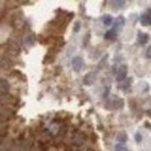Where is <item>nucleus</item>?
<instances>
[{
    "label": "nucleus",
    "mask_w": 151,
    "mask_h": 151,
    "mask_svg": "<svg viewBox=\"0 0 151 151\" xmlns=\"http://www.w3.org/2000/svg\"><path fill=\"white\" fill-rule=\"evenodd\" d=\"M38 148L42 151H48L47 144H45V142H43V141H40V142H38Z\"/></svg>",
    "instance_id": "nucleus-16"
},
{
    "label": "nucleus",
    "mask_w": 151,
    "mask_h": 151,
    "mask_svg": "<svg viewBox=\"0 0 151 151\" xmlns=\"http://www.w3.org/2000/svg\"><path fill=\"white\" fill-rule=\"evenodd\" d=\"M102 21H104V24H105V26H111L112 22H113V19H112L111 15H105V17L102 18Z\"/></svg>",
    "instance_id": "nucleus-13"
},
{
    "label": "nucleus",
    "mask_w": 151,
    "mask_h": 151,
    "mask_svg": "<svg viewBox=\"0 0 151 151\" xmlns=\"http://www.w3.org/2000/svg\"><path fill=\"white\" fill-rule=\"evenodd\" d=\"M139 22H141L143 26H151V15L149 13L142 14L141 18H139Z\"/></svg>",
    "instance_id": "nucleus-8"
},
{
    "label": "nucleus",
    "mask_w": 151,
    "mask_h": 151,
    "mask_svg": "<svg viewBox=\"0 0 151 151\" xmlns=\"http://www.w3.org/2000/svg\"><path fill=\"white\" fill-rule=\"evenodd\" d=\"M12 75L14 76V77H17V78H20V79H24V77L22 76V73H21L20 71H18V70H14V71L12 72Z\"/></svg>",
    "instance_id": "nucleus-17"
},
{
    "label": "nucleus",
    "mask_w": 151,
    "mask_h": 151,
    "mask_svg": "<svg viewBox=\"0 0 151 151\" xmlns=\"http://www.w3.org/2000/svg\"><path fill=\"white\" fill-rule=\"evenodd\" d=\"M13 117V112L9 109H1L0 111V124H5L8 121H11Z\"/></svg>",
    "instance_id": "nucleus-1"
},
{
    "label": "nucleus",
    "mask_w": 151,
    "mask_h": 151,
    "mask_svg": "<svg viewBox=\"0 0 151 151\" xmlns=\"http://www.w3.org/2000/svg\"><path fill=\"white\" fill-rule=\"evenodd\" d=\"M14 102V99H13V95L8 94H0V106L1 107H5V106H8Z\"/></svg>",
    "instance_id": "nucleus-2"
},
{
    "label": "nucleus",
    "mask_w": 151,
    "mask_h": 151,
    "mask_svg": "<svg viewBox=\"0 0 151 151\" xmlns=\"http://www.w3.org/2000/svg\"><path fill=\"white\" fill-rule=\"evenodd\" d=\"M13 66V62L11 58H8L7 56H4L0 58V68L4 70H9Z\"/></svg>",
    "instance_id": "nucleus-4"
},
{
    "label": "nucleus",
    "mask_w": 151,
    "mask_h": 151,
    "mask_svg": "<svg viewBox=\"0 0 151 151\" xmlns=\"http://www.w3.org/2000/svg\"><path fill=\"white\" fill-rule=\"evenodd\" d=\"M123 24H124V19H123L122 17L117 18L116 22H115V26H114V28H113V30H115V32L117 33V30H119V29H121V28L123 27Z\"/></svg>",
    "instance_id": "nucleus-10"
},
{
    "label": "nucleus",
    "mask_w": 151,
    "mask_h": 151,
    "mask_svg": "<svg viewBox=\"0 0 151 151\" xmlns=\"http://www.w3.org/2000/svg\"><path fill=\"white\" fill-rule=\"evenodd\" d=\"M8 52H11L12 55H15V56H18L20 52V47L18 45V43H15V42H11L9 44H8Z\"/></svg>",
    "instance_id": "nucleus-7"
},
{
    "label": "nucleus",
    "mask_w": 151,
    "mask_h": 151,
    "mask_svg": "<svg viewBox=\"0 0 151 151\" xmlns=\"http://www.w3.org/2000/svg\"><path fill=\"white\" fill-rule=\"evenodd\" d=\"M145 56H147V58H150L151 59V45L148 48V50H147V54H145Z\"/></svg>",
    "instance_id": "nucleus-18"
},
{
    "label": "nucleus",
    "mask_w": 151,
    "mask_h": 151,
    "mask_svg": "<svg viewBox=\"0 0 151 151\" xmlns=\"http://www.w3.org/2000/svg\"><path fill=\"white\" fill-rule=\"evenodd\" d=\"M127 70H128L127 65H121V66L119 68L117 73H116V80H117V81L122 83V81L126 79V77H127Z\"/></svg>",
    "instance_id": "nucleus-3"
},
{
    "label": "nucleus",
    "mask_w": 151,
    "mask_h": 151,
    "mask_svg": "<svg viewBox=\"0 0 151 151\" xmlns=\"http://www.w3.org/2000/svg\"><path fill=\"white\" fill-rule=\"evenodd\" d=\"M115 151H128V149H127V147H126L124 144L117 143V144L115 145Z\"/></svg>",
    "instance_id": "nucleus-14"
},
{
    "label": "nucleus",
    "mask_w": 151,
    "mask_h": 151,
    "mask_svg": "<svg viewBox=\"0 0 151 151\" xmlns=\"http://www.w3.org/2000/svg\"><path fill=\"white\" fill-rule=\"evenodd\" d=\"M116 36H117L116 32L112 29V30H108V32L106 33V35H105V38H106V40H115V38H116Z\"/></svg>",
    "instance_id": "nucleus-11"
},
{
    "label": "nucleus",
    "mask_w": 151,
    "mask_h": 151,
    "mask_svg": "<svg viewBox=\"0 0 151 151\" xmlns=\"http://www.w3.org/2000/svg\"><path fill=\"white\" fill-rule=\"evenodd\" d=\"M135 139H136V142H141L142 141V136H141V134H136V136H135Z\"/></svg>",
    "instance_id": "nucleus-19"
},
{
    "label": "nucleus",
    "mask_w": 151,
    "mask_h": 151,
    "mask_svg": "<svg viewBox=\"0 0 151 151\" xmlns=\"http://www.w3.org/2000/svg\"><path fill=\"white\" fill-rule=\"evenodd\" d=\"M148 40H149V36H148V34H145V33H142V32H139L138 33V35H137V42L139 43V44H145L147 42H148Z\"/></svg>",
    "instance_id": "nucleus-9"
},
{
    "label": "nucleus",
    "mask_w": 151,
    "mask_h": 151,
    "mask_svg": "<svg viewBox=\"0 0 151 151\" xmlns=\"http://www.w3.org/2000/svg\"><path fill=\"white\" fill-rule=\"evenodd\" d=\"M79 28H80V23H79V22H77V23H76V26H75V29H73V30H75V32H78V30H79Z\"/></svg>",
    "instance_id": "nucleus-20"
},
{
    "label": "nucleus",
    "mask_w": 151,
    "mask_h": 151,
    "mask_svg": "<svg viewBox=\"0 0 151 151\" xmlns=\"http://www.w3.org/2000/svg\"><path fill=\"white\" fill-rule=\"evenodd\" d=\"M9 88H11V85H9L8 80L5 79V78H0V94L8 93Z\"/></svg>",
    "instance_id": "nucleus-5"
},
{
    "label": "nucleus",
    "mask_w": 151,
    "mask_h": 151,
    "mask_svg": "<svg viewBox=\"0 0 151 151\" xmlns=\"http://www.w3.org/2000/svg\"><path fill=\"white\" fill-rule=\"evenodd\" d=\"M83 65H84V60H83L81 57H75L72 59V68H73L75 71H77V72L80 71L81 68H83Z\"/></svg>",
    "instance_id": "nucleus-6"
},
{
    "label": "nucleus",
    "mask_w": 151,
    "mask_h": 151,
    "mask_svg": "<svg viewBox=\"0 0 151 151\" xmlns=\"http://www.w3.org/2000/svg\"><path fill=\"white\" fill-rule=\"evenodd\" d=\"M117 141H119V143H124L126 141H127V135H126V132H120L119 135H117Z\"/></svg>",
    "instance_id": "nucleus-12"
},
{
    "label": "nucleus",
    "mask_w": 151,
    "mask_h": 151,
    "mask_svg": "<svg viewBox=\"0 0 151 151\" xmlns=\"http://www.w3.org/2000/svg\"><path fill=\"white\" fill-rule=\"evenodd\" d=\"M123 81H124V83H123V84H121V85H120V87L126 90V88H128V86L132 84V78H129V79H124Z\"/></svg>",
    "instance_id": "nucleus-15"
}]
</instances>
